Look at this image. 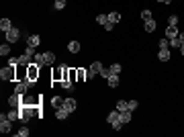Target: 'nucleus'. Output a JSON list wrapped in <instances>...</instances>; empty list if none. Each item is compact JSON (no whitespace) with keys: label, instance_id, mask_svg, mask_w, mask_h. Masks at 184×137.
<instances>
[{"label":"nucleus","instance_id":"nucleus-1","mask_svg":"<svg viewBox=\"0 0 184 137\" xmlns=\"http://www.w3.org/2000/svg\"><path fill=\"white\" fill-rule=\"evenodd\" d=\"M19 39H20V31H19L16 27H13V29L6 33V41H8V43H16Z\"/></svg>","mask_w":184,"mask_h":137},{"label":"nucleus","instance_id":"nucleus-2","mask_svg":"<svg viewBox=\"0 0 184 137\" xmlns=\"http://www.w3.org/2000/svg\"><path fill=\"white\" fill-rule=\"evenodd\" d=\"M100 70H102V63H100V62H94L92 66H90V70L86 72V76H88V78H94V76H100Z\"/></svg>","mask_w":184,"mask_h":137},{"label":"nucleus","instance_id":"nucleus-3","mask_svg":"<svg viewBox=\"0 0 184 137\" xmlns=\"http://www.w3.org/2000/svg\"><path fill=\"white\" fill-rule=\"evenodd\" d=\"M0 78H2V80H13V78H14V66L4 68L2 72H0Z\"/></svg>","mask_w":184,"mask_h":137},{"label":"nucleus","instance_id":"nucleus-4","mask_svg":"<svg viewBox=\"0 0 184 137\" xmlns=\"http://www.w3.org/2000/svg\"><path fill=\"white\" fill-rule=\"evenodd\" d=\"M27 45L29 47H39L41 45V37L39 35H27Z\"/></svg>","mask_w":184,"mask_h":137},{"label":"nucleus","instance_id":"nucleus-5","mask_svg":"<svg viewBox=\"0 0 184 137\" xmlns=\"http://www.w3.org/2000/svg\"><path fill=\"white\" fill-rule=\"evenodd\" d=\"M76 106H78V103H76L74 98H66V100H63V109H68L70 113H74Z\"/></svg>","mask_w":184,"mask_h":137},{"label":"nucleus","instance_id":"nucleus-6","mask_svg":"<svg viewBox=\"0 0 184 137\" xmlns=\"http://www.w3.org/2000/svg\"><path fill=\"white\" fill-rule=\"evenodd\" d=\"M178 29L174 27V25H168V29H166V39H174V37H178Z\"/></svg>","mask_w":184,"mask_h":137},{"label":"nucleus","instance_id":"nucleus-7","mask_svg":"<svg viewBox=\"0 0 184 137\" xmlns=\"http://www.w3.org/2000/svg\"><path fill=\"white\" fill-rule=\"evenodd\" d=\"M10 29H13V23L8 21V19H2V21H0V31H2V33H8Z\"/></svg>","mask_w":184,"mask_h":137},{"label":"nucleus","instance_id":"nucleus-8","mask_svg":"<svg viewBox=\"0 0 184 137\" xmlns=\"http://www.w3.org/2000/svg\"><path fill=\"white\" fill-rule=\"evenodd\" d=\"M31 59H33V55H29V53H23V55L19 57V63H20V66H31V63H33Z\"/></svg>","mask_w":184,"mask_h":137},{"label":"nucleus","instance_id":"nucleus-9","mask_svg":"<svg viewBox=\"0 0 184 137\" xmlns=\"http://www.w3.org/2000/svg\"><path fill=\"white\" fill-rule=\"evenodd\" d=\"M119 119H121V110H119V109H117V110H113V113H110V115L106 117V121H109L110 125L115 123V121H119Z\"/></svg>","mask_w":184,"mask_h":137},{"label":"nucleus","instance_id":"nucleus-10","mask_svg":"<svg viewBox=\"0 0 184 137\" xmlns=\"http://www.w3.org/2000/svg\"><path fill=\"white\" fill-rule=\"evenodd\" d=\"M157 59H160V62H168V59H170V49H160Z\"/></svg>","mask_w":184,"mask_h":137},{"label":"nucleus","instance_id":"nucleus-11","mask_svg":"<svg viewBox=\"0 0 184 137\" xmlns=\"http://www.w3.org/2000/svg\"><path fill=\"white\" fill-rule=\"evenodd\" d=\"M106 80H109V86H110V88H117V86H119V74H110Z\"/></svg>","mask_w":184,"mask_h":137},{"label":"nucleus","instance_id":"nucleus-12","mask_svg":"<svg viewBox=\"0 0 184 137\" xmlns=\"http://www.w3.org/2000/svg\"><path fill=\"white\" fill-rule=\"evenodd\" d=\"M131 115H133V110H129V109H127V110H121V121H123V125L131 121Z\"/></svg>","mask_w":184,"mask_h":137},{"label":"nucleus","instance_id":"nucleus-13","mask_svg":"<svg viewBox=\"0 0 184 137\" xmlns=\"http://www.w3.org/2000/svg\"><path fill=\"white\" fill-rule=\"evenodd\" d=\"M33 62L37 63V66H45V63H47V62H45V55H43V53H35V55H33Z\"/></svg>","mask_w":184,"mask_h":137},{"label":"nucleus","instance_id":"nucleus-14","mask_svg":"<svg viewBox=\"0 0 184 137\" xmlns=\"http://www.w3.org/2000/svg\"><path fill=\"white\" fill-rule=\"evenodd\" d=\"M156 21H153V19H150V21H145V31H147V33H153V31H156Z\"/></svg>","mask_w":184,"mask_h":137},{"label":"nucleus","instance_id":"nucleus-15","mask_svg":"<svg viewBox=\"0 0 184 137\" xmlns=\"http://www.w3.org/2000/svg\"><path fill=\"white\" fill-rule=\"evenodd\" d=\"M19 96H20V94H16V92H14V94L8 98V104H10L13 109H16V106H19Z\"/></svg>","mask_w":184,"mask_h":137},{"label":"nucleus","instance_id":"nucleus-16","mask_svg":"<svg viewBox=\"0 0 184 137\" xmlns=\"http://www.w3.org/2000/svg\"><path fill=\"white\" fill-rule=\"evenodd\" d=\"M29 88V82L27 80H25V82L23 84H19V86H16V88H14V92H16V94H23V92H25V90Z\"/></svg>","mask_w":184,"mask_h":137},{"label":"nucleus","instance_id":"nucleus-17","mask_svg":"<svg viewBox=\"0 0 184 137\" xmlns=\"http://www.w3.org/2000/svg\"><path fill=\"white\" fill-rule=\"evenodd\" d=\"M68 49L72 51V53H78V51H80V43H78V41H70Z\"/></svg>","mask_w":184,"mask_h":137},{"label":"nucleus","instance_id":"nucleus-18","mask_svg":"<svg viewBox=\"0 0 184 137\" xmlns=\"http://www.w3.org/2000/svg\"><path fill=\"white\" fill-rule=\"evenodd\" d=\"M68 115H70V110L63 109V106H61V109H57V113H55V117H57V119H66Z\"/></svg>","mask_w":184,"mask_h":137},{"label":"nucleus","instance_id":"nucleus-19","mask_svg":"<svg viewBox=\"0 0 184 137\" xmlns=\"http://www.w3.org/2000/svg\"><path fill=\"white\" fill-rule=\"evenodd\" d=\"M51 104H53L55 109H61V106H63V98H60V96H55L53 100H51Z\"/></svg>","mask_w":184,"mask_h":137},{"label":"nucleus","instance_id":"nucleus-20","mask_svg":"<svg viewBox=\"0 0 184 137\" xmlns=\"http://www.w3.org/2000/svg\"><path fill=\"white\" fill-rule=\"evenodd\" d=\"M0 55H2V57H4V55H10V45H0Z\"/></svg>","mask_w":184,"mask_h":137},{"label":"nucleus","instance_id":"nucleus-21","mask_svg":"<svg viewBox=\"0 0 184 137\" xmlns=\"http://www.w3.org/2000/svg\"><path fill=\"white\" fill-rule=\"evenodd\" d=\"M109 21H110V23H115V25H117V23L121 21V14H119V13H110V14H109Z\"/></svg>","mask_w":184,"mask_h":137},{"label":"nucleus","instance_id":"nucleus-22","mask_svg":"<svg viewBox=\"0 0 184 137\" xmlns=\"http://www.w3.org/2000/svg\"><path fill=\"white\" fill-rule=\"evenodd\" d=\"M53 8H55V10H63V8H66V0H55Z\"/></svg>","mask_w":184,"mask_h":137},{"label":"nucleus","instance_id":"nucleus-23","mask_svg":"<svg viewBox=\"0 0 184 137\" xmlns=\"http://www.w3.org/2000/svg\"><path fill=\"white\" fill-rule=\"evenodd\" d=\"M182 45V39L180 37H174V39H170V47H180Z\"/></svg>","mask_w":184,"mask_h":137},{"label":"nucleus","instance_id":"nucleus-24","mask_svg":"<svg viewBox=\"0 0 184 137\" xmlns=\"http://www.w3.org/2000/svg\"><path fill=\"white\" fill-rule=\"evenodd\" d=\"M117 109L119 110H127L129 109V103H127V100H119V103H117Z\"/></svg>","mask_w":184,"mask_h":137},{"label":"nucleus","instance_id":"nucleus-25","mask_svg":"<svg viewBox=\"0 0 184 137\" xmlns=\"http://www.w3.org/2000/svg\"><path fill=\"white\" fill-rule=\"evenodd\" d=\"M106 21H109V14H98V16H96V23H98V25H104Z\"/></svg>","mask_w":184,"mask_h":137},{"label":"nucleus","instance_id":"nucleus-26","mask_svg":"<svg viewBox=\"0 0 184 137\" xmlns=\"http://www.w3.org/2000/svg\"><path fill=\"white\" fill-rule=\"evenodd\" d=\"M157 45H160V49H168V47H170V39H160Z\"/></svg>","mask_w":184,"mask_h":137},{"label":"nucleus","instance_id":"nucleus-27","mask_svg":"<svg viewBox=\"0 0 184 137\" xmlns=\"http://www.w3.org/2000/svg\"><path fill=\"white\" fill-rule=\"evenodd\" d=\"M109 70H110V74H121V66L119 63H113Z\"/></svg>","mask_w":184,"mask_h":137},{"label":"nucleus","instance_id":"nucleus-28","mask_svg":"<svg viewBox=\"0 0 184 137\" xmlns=\"http://www.w3.org/2000/svg\"><path fill=\"white\" fill-rule=\"evenodd\" d=\"M6 117H8V121H16L19 119V113L16 110H10V113H6Z\"/></svg>","mask_w":184,"mask_h":137},{"label":"nucleus","instance_id":"nucleus-29","mask_svg":"<svg viewBox=\"0 0 184 137\" xmlns=\"http://www.w3.org/2000/svg\"><path fill=\"white\" fill-rule=\"evenodd\" d=\"M16 135H19V137H27L29 135V129H27V127H20V131H16Z\"/></svg>","mask_w":184,"mask_h":137},{"label":"nucleus","instance_id":"nucleus-30","mask_svg":"<svg viewBox=\"0 0 184 137\" xmlns=\"http://www.w3.org/2000/svg\"><path fill=\"white\" fill-rule=\"evenodd\" d=\"M43 55H45V62H47V63H53L55 57H53V53H51V51H47V53H43Z\"/></svg>","mask_w":184,"mask_h":137},{"label":"nucleus","instance_id":"nucleus-31","mask_svg":"<svg viewBox=\"0 0 184 137\" xmlns=\"http://www.w3.org/2000/svg\"><path fill=\"white\" fill-rule=\"evenodd\" d=\"M141 19H143V21H150V19H151V13H150V10H143V13H141Z\"/></svg>","mask_w":184,"mask_h":137},{"label":"nucleus","instance_id":"nucleus-32","mask_svg":"<svg viewBox=\"0 0 184 137\" xmlns=\"http://www.w3.org/2000/svg\"><path fill=\"white\" fill-rule=\"evenodd\" d=\"M121 127H123V121H121V119H119V121H115V123H113V129L121 131Z\"/></svg>","mask_w":184,"mask_h":137},{"label":"nucleus","instance_id":"nucleus-33","mask_svg":"<svg viewBox=\"0 0 184 137\" xmlns=\"http://www.w3.org/2000/svg\"><path fill=\"white\" fill-rule=\"evenodd\" d=\"M137 106H139V103H137V100H129V110H135Z\"/></svg>","mask_w":184,"mask_h":137},{"label":"nucleus","instance_id":"nucleus-34","mask_svg":"<svg viewBox=\"0 0 184 137\" xmlns=\"http://www.w3.org/2000/svg\"><path fill=\"white\" fill-rule=\"evenodd\" d=\"M102 27L106 29V31H113V27H115V23H110V21H106V23H104V25H102Z\"/></svg>","mask_w":184,"mask_h":137},{"label":"nucleus","instance_id":"nucleus-35","mask_svg":"<svg viewBox=\"0 0 184 137\" xmlns=\"http://www.w3.org/2000/svg\"><path fill=\"white\" fill-rule=\"evenodd\" d=\"M100 76H102V78H109V76H110V70L102 68V70H100Z\"/></svg>","mask_w":184,"mask_h":137},{"label":"nucleus","instance_id":"nucleus-36","mask_svg":"<svg viewBox=\"0 0 184 137\" xmlns=\"http://www.w3.org/2000/svg\"><path fill=\"white\" fill-rule=\"evenodd\" d=\"M19 63V57H8V66H16Z\"/></svg>","mask_w":184,"mask_h":137},{"label":"nucleus","instance_id":"nucleus-37","mask_svg":"<svg viewBox=\"0 0 184 137\" xmlns=\"http://www.w3.org/2000/svg\"><path fill=\"white\" fill-rule=\"evenodd\" d=\"M170 25H174V27L178 25V16H176V14H174V16H170Z\"/></svg>","mask_w":184,"mask_h":137},{"label":"nucleus","instance_id":"nucleus-38","mask_svg":"<svg viewBox=\"0 0 184 137\" xmlns=\"http://www.w3.org/2000/svg\"><path fill=\"white\" fill-rule=\"evenodd\" d=\"M63 88H72V82L70 80H63Z\"/></svg>","mask_w":184,"mask_h":137},{"label":"nucleus","instance_id":"nucleus-39","mask_svg":"<svg viewBox=\"0 0 184 137\" xmlns=\"http://www.w3.org/2000/svg\"><path fill=\"white\" fill-rule=\"evenodd\" d=\"M180 53L184 55V43H182V45H180Z\"/></svg>","mask_w":184,"mask_h":137},{"label":"nucleus","instance_id":"nucleus-40","mask_svg":"<svg viewBox=\"0 0 184 137\" xmlns=\"http://www.w3.org/2000/svg\"><path fill=\"white\" fill-rule=\"evenodd\" d=\"M178 37H180V39H182V43H184V33H180V35H178Z\"/></svg>","mask_w":184,"mask_h":137},{"label":"nucleus","instance_id":"nucleus-41","mask_svg":"<svg viewBox=\"0 0 184 137\" xmlns=\"http://www.w3.org/2000/svg\"><path fill=\"white\" fill-rule=\"evenodd\" d=\"M157 2H170V0H157Z\"/></svg>","mask_w":184,"mask_h":137}]
</instances>
